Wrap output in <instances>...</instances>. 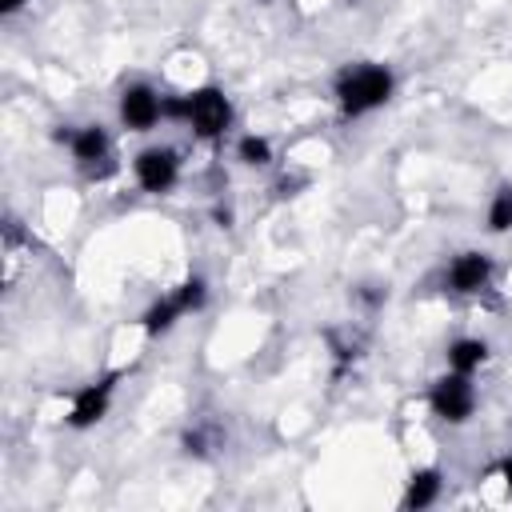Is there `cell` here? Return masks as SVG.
I'll return each mask as SVG.
<instances>
[{
    "label": "cell",
    "mask_w": 512,
    "mask_h": 512,
    "mask_svg": "<svg viewBox=\"0 0 512 512\" xmlns=\"http://www.w3.org/2000/svg\"><path fill=\"white\" fill-rule=\"evenodd\" d=\"M108 400H112V380H100V384H84L76 396H72V412H68V424L72 428H92L104 412H108Z\"/></svg>",
    "instance_id": "cell-7"
},
{
    "label": "cell",
    "mask_w": 512,
    "mask_h": 512,
    "mask_svg": "<svg viewBox=\"0 0 512 512\" xmlns=\"http://www.w3.org/2000/svg\"><path fill=\"white\" fill-rule=\"evenodd\" d=\"M508 228H512V184H504L488 204V232H508Z\"/></svg>",
    "instance_id": "cell-12"
},
{
    "label": "cell",
    "mask_w": 512,
    "mask_h": 512,
    "mask_svg": "<svg viewBox=\"0 0 512 512\" xmlns=\"http://www.w3.org/2000/svg\"><path fill=\"white\" fill-rule=\"evenodd\" d=\"M500 480L512 488V456H504V460H500Z\"/></svg>",
    "instance_id": "cell-16"
},
{
    "label": "cell",
    "mask_w": 512,
    "mask_h": 512,
    "mask_svg": "<svg viewBox=\"0 0 512 512\" xmlns=\"http://www.w3.org/2000/svg\"><path fill=\"white\" fill-rule=\"evenodd\" d=\"M388 96H392V72L384 64H360L336 80V100L344 116H364L380 108Z\"/></svg>",
    "instance_id": "cell-1"
},
{
    "label": "cell",
    "mask_w": 512,
    "mask_h": 512,
    "mask_svg": "<svg viewBox=\"0 0 512 512\" xmlns=\"http://www.w3.org/2000/svg\"><path fill=\"white\" fill-rule=\"evenodd\" d=\"M172 296L180 300V308H184V312H196V308L204 304L208 288H204V280H200V276H192V280H184V284H180V288H176Z\"/></svg>",
    "instance_id": "cell-14"
},
{
    "label": "cell",
    "mask_w": 512,
    "mask_h": 512,
    "mask_svg": "<svg viewBox=\"0 0 512 512\" xmlns=\"http://www.w3.org/2000/svg\"><path fill=\"white\" fill-rule=\"evenodd\" d=\"M24 4H28V0H0V12H4V16H12V12H20Z\"/></svg>",
    "instance_id": "cell-15"
},
{
    "label": "cell",
    "mask_w": 512,
    "mask_h": 512,
    "mask_svg": "<svg viewBox=\"0 0 512 512\" xmlns=\"http://www.w3.org/2000/svg\"><path fill=\"white\" fill-rule=\"evenodd\" d=\"M236 156H240L244 164L260 168V164H268V160H272V144H268L264 136H240V144H236Z\"/></svg>",
    "instance_id": "cell-13"
},
{
    "label": "cell",
    "mask_w": 512,
    "mask_h": 512,
    "mask_svg": "<svg viewBox=\"0 0 512 512\" xmlns=\"http://www.w3.org/2000/svg\"><path fill=\"white\" fill-rule=\"evenodd\" d=\"M428 404H432V412H436L440 420L464 424V420L472 416V408H476V388H472V380H468L464 372H448V376H440V380L432 384Z\"/></svg>",
    "instance_id": "cell-3"
},
{
    "label": "cell",
    "mask_w": 512,
    "mask_h": 512,
    "mask_svg": "<svg viewBox=\"0 0 512 512\" xmlns=\"http://www.w3.org/2000/svg\"><path fill=\"white\" fill-rule=\"evenodd\" d=\"M160 116H164V100H160L148 84H132V88H124V96H120V120H124V128H132V132H148Z\"/></svg>",
    "instance_id": "cell-5"
},
{
    "label": "cell",
    "mask_w": 512,
    "mask_h": 512,
    "mask_svg": "<svg viewBox=\"0 0 512 512\" xmlns=\"http://www.w3.org/2000/svg\"><path fill=\"white\" fill-rule=\"evenodd\" d=\"M180 316H188V312L180 308V300H176V296H164V300H156V304L144 312V328H148L152 336H160V332H168Z\"/></svg>",
    "instance_id": "cell-11"
},
{
    "label": "cell",
    "mask_w": 512,
    "mask_h": 512,
    "mask_svg": "<svg viewBox=\"0 0 512 512\" xmlns=\"http://www.w3.org/2000/svg\"><path fill=\"white\" fill-rule=\"evenodd\" d=\"M68 144H72V156H76V160H80L84 168L108 156V132H104L100 124H88V128H76V132L68 136Z\"/></svg>",
    "instance_id": "cell-8"
},
{
    "label": "cell",
    "mask_w": 512,
    "mask_h": 512,
    "mask_svg": "<svg viewBox=\"0 0 512 512\" xmlns=\"http://www.w3.org/2000/svg\"><path fill=\"white\" fill-rule=\"evenodd\" d=\"M132 172H136V184L144 192H168L180 176V160H176L172 148H144L132 160Z\"/></svg>",
    "instance_id": "cell-4"
},
{
    "label": "cell",
    "mask_w": 512,
    "mask_h": 512,
    "mask_svg": "<svg viewBox=\"0 0 512 512\" xmlns=\"http://www.w3.org/2000/svg\"><path fill=\"white\" fill-rule=\"evenodd\" d=\"M488 360V344L484 340H476V336H468V340H456L452 348H448V364H452V372H464V376H472L480 364Z\"/></svg>",
    "instance_id": "cell-9"
},
{
    "label": "cell",
    "mask_w": 512,
    "mask_h": 512,
    "mask_svg": "<svg viewBox=\"0 0 512 512\" xmlns=\"http://www.w3.org/2000/svg\"><path fill=\"white\" fill-rule=\"evenodd\" d=\"M492 276V260L484 252H460L452 264H448V288L460 292V296H472L488 284Z\"/></svg>",
    "instance_id": "cell-6"
},
{
    "label": "cell",
    "mask_w": 512,
    "mask_h": 512,
    "mask_svg": "<svg viewBox=\"0 0 512 512\" xmlns=\"http://www.w3.org/2000/svg\"><path fill=\"white\" fill-rule=\"evenodd\" d=\"M184 120L192 124L196 136L216 140V136H224L228 124H232V104H228V96H224L220 88L204 84V88H196V92L184 96Z\"/></svg>",
    "instance_id": "cell-2"
},
{
    "label": "cell",
    "mask_w": 512,
    "mask_h": 512,
    "mask_svg": "<svg viewBox=\"0 0 512 512\" xmlns=\"http://www.w3.org/2000/svg\"><path fill=\"white\" fill-rule=\"evenodd\" d=\"M436 496H440V472H436V468H420V472H412V480H408L404 508H428Z\"/></svg>",
    "instance_id": "cell-10"
}]
</instances>
